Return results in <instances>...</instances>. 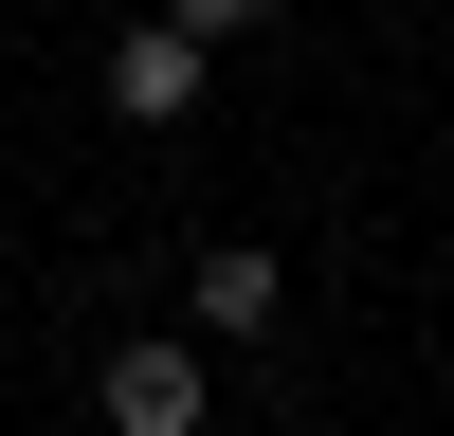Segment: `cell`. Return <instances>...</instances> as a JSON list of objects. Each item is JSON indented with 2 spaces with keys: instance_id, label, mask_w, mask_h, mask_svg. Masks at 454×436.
<instances>
[{
  "instance_id": "7a4b0ae2",
  "label": "cell",
  "mask_w": 454,
  "mask_h": 436,
  "mask_svg": "<svg viewBox=\"0 0 454 436\" xmlns=\"http://www.w3.org/2000/svg\"><path fill=\"white\" fill-rule=\"evenodd\" d=\"M200 73H218V36H182L164 0H145V19L109 36V73H91V91H109V128H182V109H200Z\"/></svg>"
},
{
  "instance_id": "5b68a950",
  "label": "cell",
  "mask_w": 454,
  "mask_h": 436,
  "mask_svg": "<svg viewBox=\"0 0 454 436\" xmlns=\"http://www.w3.org/2000/svg\"><path fill=\"white\" fill-rule=\"evenodd\" d=\"M436 182H454V145H436Z\"/></svg>"
},
{
  "instance_id": "3957f363",
  "label": "cell",
  "mask_w": 454,
  "mask_h": 436,
  "mask_svg": "<svg viewBox=\"0 0 454 436\" xmlns=\"http://www.w3.org/2000/svg\"><path fill=\"white\" fill-rule=\"evenodd\" d=\"M273 309H291L273 237H200L182 254V327H200V346H273Z\"/></svg>"
},
{
  "instance_id": "277c9868",
  "label": "cell",
  "mask_w": 454,
  "mask_h": 436,
  "mask_svg": "<svg viewBox=\"0 0 454 436\" xmlns=\"http://www.w3.org/2000/svg\"><path fill=\"white\" fill-rule=\"evenodd\" d=\"M164 19H182V36H273L291 0H164Z\"/></svg>"
},
{
  "instance_id": "6da1fadb",
  "label": "cell",
  "mask_w": 454,
  "mask_h": 436,
  "mask_svg": "<svg viewBox=\"0 0 454 436\" xmlns=\"http://www.w3.org/2000/svg\"><path fill=\"white\" fill-rule=\"evenodd\" d=\"M91 418L109 436H218V346H145L128 327V346L91 363Z\"/></svg>"
}]
</instances>
